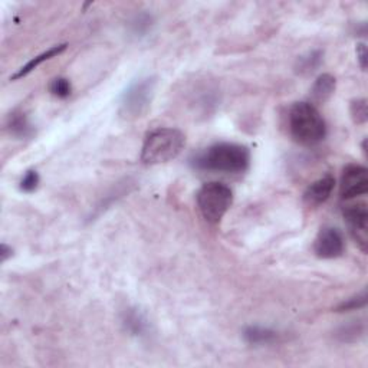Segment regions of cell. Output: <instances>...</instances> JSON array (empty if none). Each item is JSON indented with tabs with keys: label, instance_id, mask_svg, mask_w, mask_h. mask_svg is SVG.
Masks as SVG:
<instances>
[{
	"label": "cell",
	"instance_id": "4fadbf2b",
	"mask_svg": "<svg viewBox=\"0 0 368 368\" xmlns=\"http://www.w3.org/2000/svg\"><path fill=\"white\" fill-rule=\"evenodd\" d=\"M123 325L134 337L148 336L150 324L147 318L136 308H128L123 312Z\"/></svg>",
	"mask_w": 368,
	"mask_h": 368
},
{
	"label": "cell",
	"instance_id": "d6986e66",
	"mask_svg": "<svg viewBox=\"0 0 368 368\" xmlns=\"http://www.w3.org/2000/svg\"><path fill=\"white\" fill-rule=\"evenodd\" d=\"M349 114L351 119L356 124H365L368 120V107H367V99L358 98L354 99L353 103L349 105Z\"/></svg>",
	"mask_w": 368,
	"mask_h": 368
},
{
	"label": "cell",
	"instance_id": "3957f363",
	"mask_svg": "<svg viewBox=\"0 0 368 368\" xmlns=\"http://www.w3.org/2000/svg\"><path fill=\"white\" fill-rule=\"evenodd\" d=\"M186 144V136L177 128H156L147 134L141 148V161L147 165L174 160Z\"/></svg>",
	"mask_w": 368,
	"mask_h": 368
},
{
	"label": "cell",
	"instance_id": "7c38bea8",
	"mask_svg": "<svg viewBox=\"0 0 368 368\" xmlns=\"http://www.w3.org/2000/svg\"><path fill=\"white\" fill-rule=\"evenodd\" d=\"M6 127H8V131L10 132V136L19 140L30 139L33 137V134H35V128H33V125L30 124L28 115L22 111H13L8 116Z\"/></svg>",
	"mask_w": 368,
	"mask_h": 368
},
{
	"label": "cell",
	"instance_id": "5b68a950",
	"mask_svg": "<svg viewBox=\"0 0 368 368\" xmlns=\"http://www.w3.org/2000/svg\"><path fill=\"white\" fill-rule=\"evenodd\" d=\"M156 78L147 76L134 81L125 90L120 103V115L127 121L139 120L145 115L156 90Z\"/></svg>",
	"mask_w": 368,
	"mask_h": 368
},
{
	"label": "cell",
	"instance_id": "7402d4cb",
	"mask_svg": "<svg viewBox=\"0 0 368 368\" xmlns=\"http://www.w3.org/2000/svg\"><path fill=\"white\" fill-rule=\"evenodd\" d=\"M356 52H357V59H358L360 66L362 70H367V46H365V43H362V42L358 43Z\"/></svg>",
	"mask_w": 368,
	"mask_h": 368
},
{
	"label": "cell",
	"instance_id": "603a6c76",
	"mask_svg": "<svg viewBox=\"0 0 368 368\" xmlns=\"http://www.w3.org/2000/svg\"><path fill=\"white\" fill-rule=\"evenodd\" d=\"M12 255H13V249L8 246L6 243H2V246H0V262L5 263L9 258H12Z\"/></svg>",
	"mask_w": 368,
	"mask_h": 368
},
{
	"label": "cell",
	"instance_id": "2e32d148",
	"mask_svg": "<svg viewBox=\"0 0 368 368\" xmlns=\"http://www.w3.org/2000/svg\"><path fill=\"white\" fill-rule=\"evenodd\" d=\"M364 331L365 328L362 323L353 321L340 327L336 332V337L343 343H356L364 336Z\"/></svg>",
	"mask_w": 368,
	"mask_h": 368
},
{
	"label": "cell",
	"instance_id": "8fae6325",
	"mask_svg": "<svg viewBox=\"0 0 368 368\" xmlns=\"http://www.w3.org/2000/svg\"><path fill=\"white\" fill-rule=\"evenodd\" d=\"M243 340L250 345H271L279 340V334L275 329L260 327V325H249L242 332Z\"/></svg>",
	"mask_w": 368,
	"mask_h": 368
},
{
	"label": "cell",
	"instance_id": "5bb4252c",
	"mask_svg": "<svg viewBox=\"0 0 368 368\" xmlns=\"http://www.w3.org/2000/svg\"><path fill=\"white\" fill-rule=\"evenodd\" d=\"M66 46H68V45H66V43H61V45H57V46L49 48L48 51L42 52L41 55L35 57L33 59H30L25 66H22V68H21L18 72H16L14 75H12L10 79H12V81H16V79H21V78L29 75L30 72L35 71V70L38 68V66L42 65L43 62H46V61H49V59H52V58L61 55L62 52H65V51H66Z\"/></svg>",
	"mask_w": 368,
	"mask_h": 368
},
{
	"label": "cell",
	"instance_id": "44dd1931",
	"mask_svg": "<svg viewBox=\"0 0 368 368\" xmlns=\"http://www.w3.org/2000/svg\"><path fill=\"white\" fill-rule=\"evenodd\" d=\"M39 174L37 170H29L26 172V174L23 176V178L21 180V190L25 193H32L35 192L39 186Z\"/></svg>",
	"mask_w": 368,
	"mask_h": 368
},
{
	"label": "cell",
	"instance_id": "52a82bcc",
	"mask_svg": "<svg viewBox=\"0 0 368 368\" xmlns=\"http://www.w3.org/2000/svg\"><path fill=\"white\" fill-rule=\"evenodd\" d=\"M368 193V172L364 165L348 164L343 170L340 183V196L345 202Z\"/></svg>",
	"mask_w": 368,
	"mask_h": 368
},
{
	"label": "cell",
	"instance_id": "e0dca14e",
	"mask_svg": "<svg viewBox=\"0 0 368 368\" xmlns=\"http://www.w3.org/2000/svg\"><path fill=\"white\" fill-rule=\"evenodd\" d=\"M153 16L148 14V13H139L134 16V18L130 21L128 26H130V30L134 37H145L148 30H152L153 28Z\"/></svg>",
	"mask_w": 368,
	"mask_h": 368
},
{
	"label": "cell",
	"instance_id": "9a60e30c",
	"mask_svg": "<svg viewBox=\"0 0 368 368\" xmlns=\"http://www.w3.org/2000/svg\"><path fill=\"white\" fill-rule=\"evenodd\" d=\"M324 59V52L320 49H315L303 57H299L295 63V71L299 75H309L320 68Z\"/></svg>",
	"mask_w": 368,
	"mask_h": 368
},
{
	"label": "cell",
	"instance_id": "ffe728a7",
	"mask_svg": "<svg viewBox=\"0 0 368 368\" xmlns=\"http://www.w3.org/2000/svg\"><path fill=\"white\" fill-rule=\"evenodd\" d=\"M49 91H51V94L57 98H61V99L68 98L72 92L71 82L66 78L58 76L51 82V85H49Z\"/></svg>",
	"mask_w": 368,
	"mask_h": 368
},
{
	"label": "cell",
	"instance_id": "9c48e42d",
	"mask_svg": "<svg viewBox=\"0 0 368 368\" xmlns=\"http://www.w3.org/2000/svg\"><path fill=\"white\" fill-rule=\"evenodd\" d=\"M334 189H336V178L327 174L309 184L304 193V202L308 206H320L331 197Z\"/></svg>",
	"mask_w": 368,
	"mask_h": 368
},
{
	"label": "cell",
	"instance_id": "30bf717a",
	"mask_svg": "<svg viewBox=\"0 0 368 368\" xmlns=\"http://www.w3.org/2000/svg\"><path fill=\"white\" fill-rule=\"evenodd\" d=\"M337 79L331 74H323L318 76L311 88V104H324L336 92Z\"/></svg>",
	"mask_w": 368,
	"mask_h": 368
},
{
	"label": "cell",
	"instance_id": "7a4b0ae2",
	"mask_svg": "<svg viewBox=\"0 0 368 368\" xmlns=\"http://www.w3.org/2000/svg\"><path fill=\"white\" fill-rule=\"evenodd\" d=\"M291 137L300 145H316L327 137V124L321 112L311 103H295L288 111Z\"/></svg>",
	"mask_w": 368,
	"mask_h": 368
},
{
	"label": "cell",
	"instance_id": "277c9868",
	"mask_svg": "<svg viewBox=\"0 0 368 368\" xmlns=\"http://www.w3.org/2000/svg\"><path fill=\"white\" fill-rule=\"evenodd\" d=\"M197 207L203 219L210 225L221 223L233 203V192L219 181L203 184L197 192Z\"/></svg>",
	"mask_w": 368,
	"mask_h": 368
},
{
	"label": "cell",
	"instance_id": "ba28073f",
	"mask_svg": "<svg viewBox=\"0 0 368 368\" xmlns=\"http://www.w3.org/2000/svg\"><path fill=\"white\" fill-rule=\"evenodd\" d=\"M344 236L337 227H323L314 242V252L321 259H336L344 254Z\"/></svg>",
	"mask_w": 368,
	"mask_h": 368
},
{
	"label": "cell",
	"instance_id": "ac0fdd59",
	"mask_svg": "<svg viewBox=\"0 0 368 368\" xmlns=\"http://www.w3.org/2000/svg\"><path fill=\"white\" fill-rule=\"evenodd\" d=\"M367 289L364 288L360 294L354 295L353 298H349L347 300H344V303H341L338 307H336V312H348V311H357V309H361L367 305Z\"/></svg>",
	"mask_w": 368,
	"mask_h": 368
},
{
	"label": "cell",
	"instance_id": "6da1fadb",
	"mask_svg": "<svg viewBox=\"0 0 368 368\" xmlns=\"http://www.w3.org/2000/svg\"><path fill=\"white\" fill-rule=\"evenodd\" d=\"M190 164L202 172L241 174L249 169L250 152L242 144L217 143L194 156Z\"/></svg>",
	"mask_w": 368,
	"mask_h": 368
},
{
	"label": "cell",
	"instance_id": "8992f818",
	"mask_svg": "<svg viewBox=\"0 0 368 368\" xmlns=\"http://www.w3.org/2000/svg\"><path fill=\"white\" fill-rule=\"evenodd\" d=\"M351 236L360 246L362 252H367L368 246V206L365 202L349 203L343 209Z\"/></svg>",
	"mask_w": 368,
	"mask_h": 368
}]
</instances>
